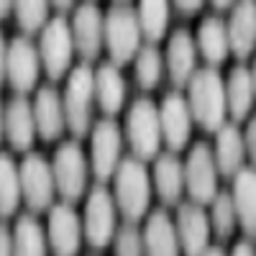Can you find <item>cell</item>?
<instances>
[{"label": "cell", "instance_id": "obj_15", "mask_svg": "<svg viewBox=\"0 0 256 256\" xmlns=\"http://www.w3.org/2000/svg\"><path fill=\"white\" fill-rule=\"evenodd\" d=\"M72 41L84 62L98 59L102 49V10L95 3H82L72 18Z\"/></svg>", "mask_w": 256, "mask_h": 256}, {"label": "cell", "instance_id": "obj_38", "mask_svg": "<svg viewBox=\"0 0 256 256\" xmlns=\"http://www.w3.org/2000/svg\"><path fill=\"white\" fill-rule=\"evenodd\" d=\"M251 241H254V238H246V241L236 244L233 254H236V256H254V254H256V248H254V244H251Z\"/></svg>", "mask_w": 256, "mask_h": 256}, {"label": "cell", "instance_id": "obj_33", "mask_svg": "<svg viewBox=\"0 0 256 256\" xmlns=\"http://www.w3.org/2000/svg\"><path fill=\"white\" fill-rule=\"evenodd\" d=\"M49 0H13L16 24L24 34H36L49 20Z\"/></svg>", "mask_w": 256, "mask_h": 256}, {"label": "cell", "instance_id": "obj_7", "mask_svg": "<svg viewBox=\"0 0 256 256\" xmlns=\"http://www.w3.org/2000/svg\"><path fill=\"white\" fill-rule=\"evenodd\" d=\"M116 216L118 208L116 200L108 190H105V182H98L90 195L88 202H84V218H82V238L88 241L92 248H105L113 241L116 233Z\"/></svg>", "mask_w": 256, "mask_h": 256}, {"label": "cell", "instance_id": "obj_42", "mask_svg": "<svg viewBox=\"0 0 256 256\" xmlns=\"http://www.w3.org/2000/svg\"><path fill=\"white\" fill-rule=\"evenodd\" d=\"M210 3L216 6V8H220V10H223V8H230L233 3H236V0H210Z\"/></svg>", "mask_w": 256, "mask_h": 256}, {"label": "cell", "instance_id": "obj_6", "mask_svg": "<svg viewBox=\"0 0 256 256\" xmlns=\"http://www.w3.org/2000/svg\"><path fill=\"white\" fill-rule=\"evenodd\" d=\"M72 54H74V41L70 20L64 16L49 18L41 28V41H38V56L46 77L54 82L62 80L72 67Z\"/></svg>", "mask_w": 256, "mask_h": 256}, {"label": "cell", "instance_id": "obj_5", "mask_svg": "<svg viewBox=\"0 0 256 256\" xmlns=\"http://www.w3.org/2000/svg\"><path fill=\"white\" fill-rule=\"evenodd\" d=\"M126 138L131 144L136 159L148 162L162 148V128H159V105L148 98H138L126 116Z\"/></svg>", "mask_w": 256, "mask_h": 256}, {"label": "cell", "instance_id": "obj_4", "mask_svg": "<svg viewBox=\"0 0 256 256\" xmlns=\"http://www.w3.org/2000/svg\"><path fill=\"white\" fill-rule=\"evenodd\" d=\"M64 105V120L74 138H82L92 128V105H95V90H92V70L90 64H80L70 72L67 88L62 95Z\"/></svg>", "mask_w": 256, "mask_h": 256}, {"label": "cell", "instance_id": "obj_40", "mask_svg": "<svg viewBox=\"0 0 256 256\" xmlns=\"http://www.w3.org/2000/svg\"><path fill=\"white\" fill-rule=\"evenodd\" d=\"M13 13V0H0V18H8Z\"/></svg>", "mask_w": 256, "mask_h": 256}, {"label": "cell", "instance_id": "obj_3", "mask_svg": "<svg viewBox=\"0 0 256 256\" xmlns=\"http://www.w3.org/2000/svg\"><path fill=\"white\" fill-rule=\"evenodd\" d=\"M141 28L136 10L128 6H113L102 16V44L110 54V62L116 67L128 64L136 52L141 49Z\"/></svg>", "mask_w": 256, "mask_h": 256}, {"label": "cell", "instance_id": "obj_37", "mask_svg": "<svg viewBox=\"0 0 256 256\" xmlns=\"http://www.w3.org/2000/svg\"><path fill=\"white\" fill-rule=\"evenodd\" d=\"M202 3H205V0H174L177 10H182L184 16H192V13H198V10L202 8Z\"/></svg>", "mask_w": 256, "mask_h": 256}, {"label": "cell", "instance_id": "obj_35", "mask_svg": "<svg viewBox=\"0 0 256 256\" xmlns=\"http://www.w3.org/2000/svg\"><path fill=\"white\" fill-rule=\"evenodd\" d=\"M244 146H246V156L254 159L256 156V123L248 118V126H246V134H244Z\"/></svg>", "mask_w": 256, "mask_h": 256}, {"label": "cell", "instance_id": "obj_24", "mask_svg": "<svg viewBox=\"0 0 256 256\" xmlns=\"http://www.w3.org/2000/svg\"><path fill=\"white\" fill-rule=\"evenodd\" d=\"M154 174L152 184L164 205H180L182 192H184V174H182V162L174 152L156 154L154 156Z\"/></svg>", "mask_w": 256, "mask_h": 256}, {"label": "cell", "instance_id": "obj_9", "mask_svg": "<svg viewBox=\"0 0 256 256\" xmlns=\"http://www.w3.org/2000/svg\"><path fill=\"white\" fill-rule=\"evenodd\" d=\"M18 180H20V200L28 205L31 212H44L54 205L56 187L46 156L26 154V159L18 164Z\"/></svg>", "mask_w": 256, "mask_h": 256}, {"label": "cell", "instance_id": "obj_31", "mask_svg": "<svg viewBox=\"0 0 256 256\" xmlns=\"http://www.w3.org/2000/svg\"><path fill=\"white\" fill-rule=\"evenodd\" d=\"M212 210H210V233H216L218 241H226L233 236V230H236L238 220H236V210H233V202H230V195L228 192H218L216 198L210 200Z\"/></svg>", "mask_w": 256, "mask_h": 256}, {"label": "cell", "instance_id": "obj_26", "mask_svg": "<svg viewBox=\"0 0 256 256\" xmlns=\"http://www.w3.org/2000/svg\"><path fill=\"white\" fill-rule=\"evenodd\" d=\"M144 251L154 256H174L180 254V238L174 220L166 216L164 210H152L148 220L144 226Z\"/></svg>", "mask_w": 256, "mask_h": 256}, {"label": "cell", "instance_id": "obj_19", "mask_svg": "<svg viewBox=\"0 0 256 256\" xmlns=\"http://www.w3.org/2000/svg\"><path fill=\"white\" fill-rule=\"evenodd\" d=\"M34 110V123H36V134L41 141H56L62 138L67 120H64V105L62 95L54 88H41L36 92V100L31 102Z\"/></svg>", "mask_w": 256, "mask_h": 256}, {"label": "cell", "instance_id": "obj_21", "mask_svg": "<svg viewBox=\"0 0 256 256\" xmlns=\"http://www.w3.org/2000/svg\"><path fill=\"white\" fill-rule=\"evenodd\" d=\"M223 90H226V110L230 116L233 123H241L244 118H248L251 105H254V95H256V84H254V70L244 67H233L228 80H223Z\"/></svg>", "mask_w": 256, "mask_h": 256}, {"label": "cell", "instance_id": "obj_20", "mask_svg": "<svg viewBox=\"0 0 256 256\" xmlns=\"http://www.w3.org/2000/svg\"><path fill=\"white\" fill-rule=\"evenodd\" d=\"M230 180H233V190L228 195L233 210H236V220L246 233V238H254L256 236V174L251 166H241Z\"/></svg>", "mask_w": 256, "mask_h": 256}, {"label": "cell", "instance_id": "obj_18", "mask_svg": "<svg viewBox=\"0 0 256 256\" xmlns=\"http://www.w3.org/2000/svg\"><path fill=\"white\" fill-rule=\"evenodd\" d=\"M174 228H177L180 248L190 256L202 254V248L210 244V220L205 216L202 205H198V202L180 205Z\"/></svg>", "mask_w": 256, "mask_h": 256}, {"label": "cell", "instance_id": "obj_43", "mask_svg": "<svg viewBox=\"0 0 256 256\" xmlns=\"http://www.w3.org/2000/svg\"><path fill=\"white\" fill-rule=\"evenodd\" d=\"M6 138V134H3V102H0V141Z\"/></svg>", "mask_w": 256, "mask_h": 256}, {"label": "cell", "instance_id": "obj_30", "mask_svg": "<svg viewBox=\"0 0 256 256\" xmlns=\"http://www.w3.org/2000/svg\"><path fill=\"white\" fill-rule=\"evenodd\" d=\"M20 205V180L18 166L8 152L0 154V218L16 216Z\"/></svg>", "mask_w": 256, "mask_h": 256}, {"label": "cell", "instance_id": "obj_17", "mask_svg": "<svg viewBox=\"0 0 256 256\" xmlns=\"http://www.w3.org/2000/svg\"><path fill=\"white\" fill-rule=\"evenodd\" d=\"M228 49L238 59H248L256 46V3L254 0H236L230 20L226 24Z\"/></svg>", "mask_w": 256, "mask_h": 256}, {"label": "cell", "instance_id": "obj_2", "mask_svg": "<svg viewBox=\"0 0 256 256\" xmlns=\"http://www.w3.org/2000/svg\"><path fill=\"white\" fill-rule=\"evenodd\" d=\"M113 200L116 208L128 223H138L152 202V174L141 159H120L113 172Z\"/></svg>", "mask_w": 256, "mask_h": 256}, {"label": "cell", "instance_id": "obj_13", "mask_svg": "<svg viewBox=\"0 0 256 256\" xmlns=\"http://www.w3.org/2000/svg\"><path fill=\"white\" fill-rule=\"evenodd\" d=\"M46 244L59 256H72L82 244V218L72 202H56L49 208V226H46Z\"/></svg>", "mask_w": 256, "mask_h": 256}, {"label": "cell", "instance_id": "obj_1", "mask_svg": "<svg viewBox=\"0 0 256 256\" xmlns=\"http://www.w3.org/2000/svg\"><path fill=\"white\" fill-rule=\"evenodd\" d=\"M187 88V105L192 120L200 123L202 131L216 134L218 128L226 123L228 110H226V90H223V77L216 67H205V70H195L190 77Z\"/></svg>", "mask_w": 256, "mask_h": 256}, {"label": "cell", "instance_id": "obj_22", "mask_svg": "<svg viewBox=\"0 0 256 256\" xmlns=\"http://www.w3.org/2000/svg\"><path fill=\"white\" fill-rule=\"evenodd\" d=\"M166 70L177 88H184L198 70V46L190 31H174L166 44Z\"/></svg>", "mask_w": 256, "mask_h": 256}, {"label": "cell", "instance_id": "obj_8", "mask_svg": "<svg viewBox=\"0 0 256 256\" xmlns=\"http://www.w3.org/2000/svg\"><path fill=\"white\" fill-rule=\"evenodd\" d=\"M52 174H54V187L62 195V200L77 202L84 195L88 187V159L80 141H64L52 162Z\"/></svg>", "mask_w": 256, "mask_h": 256}, {"label": "cell", "instance_id": "obj_36", "mask_svg": "<svg viewBox=\"0 0 256 256\" xmlns=\"http://www.w3.org/2000/svg\"><path fill=\"white\" fill-rule=\"evenodd\" d=\"M13 254V233L8 230L6 223H0V256Z\"/></svg>", "mask_w": 256, "mask_h": 256}, {"label": "cell", "instance_id": "obj_12", "mask_svg": "<svg viewBox=\"0 0 256 256\" xmlns=\"http://www.w3.org/2000/svg\"><path fill=\"white\" fill-rule=\"evenodd\" d=\"M38 72H41V56H38V49L31 44V38H26V36L13 38L8 44V52H6L8 84L18 95H26L36 88Z\"/></svg>", "mask_w": 256, "mask_h": 256}, {"label": "cell", "instance_id": "obj_11", "mask_svg": "<svg viewBox=\"0 0 256 256\" xmlns=\"http://www.w3.org/2000/svg\"><path fill=\"white\" fill-rule=\"evenodd\" d=\"M123 152V134L113 118L98 120L92 126V141H90V166L98 182H108L116 172Z\"/></svg>", "mask_w": 256, "mask_h": 256}, {"label": "cell", "instance_id": "obj_23", "mask_svg": "<svg viewBox=\"0 0 256 256\" xmlns=\"http://www.w3.org/2000/svg\"><path fill=\"white\" fill-rule=\"evenodd\" d=\"M216 134L218 136H216V152H212V159H216L218 174L230 180L246 162L244 134L238 131L236 123H223Z\"/></svg>", "mask_w": 256, "mask_h": 256}, {"label": "cell", "instance_id": "obj_27", "mask_svg": "<svg viewBox=\"0 0 256 256\" xmlns=\"http://www.w3.org/2000/svg\"><path fill=\"white\" fill-rule=\"evenodd\" d=\"M195 46L202 54V59L210 67H220L228 59L230 49H228V34H226V20L220 16H208L200 28H198V38Z\"/></svg>", "mask_w": 256, "mask_h": 256}, {"label": "cell", "instance_id": "obj_41", "mask_svg": "<svg viewBox=\"0 0 256 256\" xmlns=\"http://www.w3.org/2000/svg\"><path fill=\"white\" fill-rule=\"evenodd\" d=\"M52 6H56L59 10H67V8H72L74 6V0H49Z\"/></svg>", "mask_w": 256, "mask_h": 256}, {"label": "cell", "instance_id": "obj_32", "mask_svg": "<svg viewBox=\"0 0 256 256\" xmlns=\"http://www.w3.org/2000/svg\"><path fill=\"white\" fill-rule=\"evenodd\" d=\"M162 70H164V56L156 46H144L136 52V64H134V72H136V82L138 88L144 90H154L159 80H162Z\"/></svg>", "mask_w": 256, "mask_h": 256}, {"label": "cell", "instance_id": "obj_14", "mask_svg": "<svg viewBox=\"0 0 256 256\" xmlns=\"http://www.w3.org/2000/svg\"><path fill=\"white\" fill-rule=\"evenodd\" d=\"M159 128L162 144L169 146V152H182L192 136V113L190 105L180 92H169L159 105Z\"/></svg>", "mask_w": 256, "mask_h": 256}, {"label": "cell", "instance_id": "obj_10", "mask_svg": "<svg viewBox=\"0 0 256 256\" xmlns=\"http://www.w3.org/2000/svg\"><path fill=\"white\" fill-rule=\"evenodd\" d=\"M182 174H184V190L192 202L205 208L218 195V166L212 159V148L205 141H198L190 148V156L182 164Z\"/></svg>", "mask_w": 256, "mask_h": 256}, {"label": "cell", "instance_id": "obj_39", "mask_svg": "<svg viewBox=\"0 0 256 256\" xmlns=\"http://www.w3.org/2000/svg\"><path fill=\"white\" fill-rule=\"evenodd\" d=\"M6 52H8V44L3 38V31H0V84L6 82Z\"/></svg>", "mask_w": 256, "mask_h": 256}, {"label": "cell", "instance_id": "obj_25", "mask_svg": "<svg viewBox=\"0 0 256 256\" xmlns=\"http://www.w3.org/2000/svg\"><path fill=\"white\" fill-rule=\"evenodd\" d=\"M92 90H95V102L100 105V110L105 116H116L126 100V82H123L120 67H116L113 62L100 64L92 72Z\"/></svg>", "mask_w": 256, "mask_h": 256}, {"label": "cell", "instance_id": "obj_29", "mask_svg": "<svg viewBox=\"0 0 256 256\" xmlns=\"http://www.w3.org/2000/svg\"><path fill=\"white\" fill-rule=\"evenodd\" d=\"M13 254L20 256H41L46 254V230L31 216H20L13 230Z\"/></svg>", "mask_w": 256, "mask_h": 256}, {"label": "cell", "instance_id": "obj_16", "mask_svg": "<svg viewBox=\"0 0 256 256\" xmlns=\"http://www.w3.org/2000/svg\"><path fill=\"white\" fill-rule=\"evenodd\" d=\"M3 134L13 152H28L36 141V123L31 102L18 95L3 108Z\"/></svg>", "mask_w": 256, "mask_h": 256}, {"label": "cell", "instance_id": "obj_34", "mask_svg": "<svg viewBox=\"0 0 256 256\" xmlns=\"http://www.w3.org/2000/svg\"><path fill=\"white\" fill-rule=\"evenodd\" d=\"M110 244L116 246V254H120V256H138V254H144V236H141V230L136 228V223H128V220H126L123 228H118L113 233Z\"/></svg>", "mask_w": 256, "mask_h": 256}, {"label": "cell", "instance_id": "obj_28", "mask_svg": "<svg viewBox=\"0 0 256 256\" xmlns=\"http://www.w3.org/2000/svg\"><path fill=\"white\" fill-rule=\"evenodd\" d=\"M136 18H138L141 36L156 44V41L164 38L169 26V0H138Z\"/></svg>", "mask_w": 256, "mask_h": 256}]
</instances>
